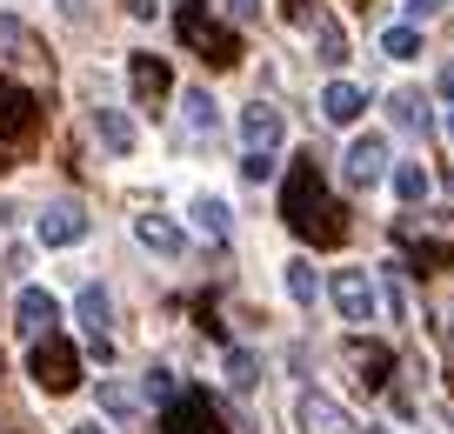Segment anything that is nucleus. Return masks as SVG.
<instances>
[{"mask_svg": "<svg viewBox=\"0 0 454 434\" xmlns=\"http://www.w3.org/2000/svg\"><path fill=\"white\" fill-rule=\"evenodd\" d=\"M281 221L294 227L308 248H340V234H348V221H340L334 194H327L321 168L314 161H287V181H281Z\"/></svg>", "mask_w": 454, "mask_h": 434, "instance_id": "f257e3e1", "label": "nucleus"}, {"mask_svg": "<svg viewBox=\"0 0 454 434\" xmlns=\"http://www.w3.org/2000/svg\"><path fill=\"white\" fill-rule=\"evenodd\" d=\"M174 28H181V41L194 47L207 67H234V60H241V41H234V28H221V20H214L207 0H174Z\"/></svg>", "mask_w": 454, "mask_h": 434, "instance_id": "f03ea898", "label": "nucleus"}, {"mask_svg": "<svg viewBox=\"0 0 454 434\" xmlns=\"http://www.w3.org/2000/svg\"><path fill=\"white\" fill-rule=\"evenodd\" d=\"M395 248L408 254L421 274H434V267L454 261V234H448V227H434L427 214H401V221H395Z\"/></svg>", "mask_w": 454, "mask_h": 434, "instance_id": "7ed1b4c3", "label": "nucleus"}, {"mask_svg": "<svg viewBox=\"0 0 454 434\" xmlns=\"http://www.w3.org/2000/svg\"><path fill=\"white\" fill-rule=\"evenodd\" d=\"M27 367H34V381H41L47 394L81 388V354H74V341H60V335H41V341H34Z\"/></svg>", "mask_w": 454, "mask_h": 434, "instance_id": "20e7f679", "label": "nucleus"}, {"mask_svg": "<svg viewBox=\"0 0 454 434\" xmlns=\"http://www.w3.org/2000/svg\"><path fill=\"white\" fill-rule=\"evenodd\" d=\"M34 134H41V107H34V94L0 74V140H7V147H27Z\"/></svg>", "mask_w": 454, "mask_h": 434, "instance_id": "39448f33", "label": "nucleus"}, {"mask_svg": "<svg viewBox=\"0 0 454 434\" xmlns=\"http://www.w3.org/2000/svg\"><path fill=\"white\" fill-rule=\"evenodd\" d=\"M294 428H301V434H355V421H348V407H340L334 394L301 388V394H294Z\"/></svg>", "mask_w": 454, "mask_h": 434, "instance_id": "423d86ee", "label": "nucleus"}, {"mask_svg": "<svg viewBox=\"0 0 454 434\" xmlns=\"http://www.w3.org/2000/svg\"><path fill=\"white\" fill-rule=\"evenodd\" d=\"M74 314H81V327H87V348L107 361V354H114V341H107V327H114V301H107V288H81Z\"/></svg>", "mask_w": 454, "mask_h": 434, "instance_id": "0eeeda50", "label": "nucleus"}, {"mask_svg": "<svg viewBox=\"0 0 454 434\" xmlns=\"http://www.w3.org/2000/svg\"><path fill=\"white\" fill-rule=\"evenodd\" d=\"M327 295H334L340 321H355V327H361V321H374V288H368V274H361V267H340Z\"/></svg>", "mask_w": 454, "mask_h": 434, "instance_id": "6e6552de", "label": "nucleus"}, {"mask_svg": "<svg viewBox=\"0 0 454 434\" xmlns=\"http://www.w3.org/2000/svg\"><path fill=\"white\" fill-rule=\"evenodd\" d=\"M348 367H355V381L368 394H381L387 367H395V348H387V341H348Z\"/></svg>", "mask_w": 454, "mask_h": 434, "instance_id": "1a4fd4ad", "label": "nucleus"}, {"mask_svg": "<svg viewBox=\"0 0 454 434\" xmlns=\"http://www.w3.org/2000/svg\"><path fill=\"white\" fill-rule=\"evenodd\" d=\"M168 434H221V421H214L207 394H194V388L174 394V401H168Z\"/></svg>", "mask_w": 454, "mask_h": 434, "instance_id": "9d476101", "label": "nucleus"}, {"mask_svg": "<svg viewBox=\"0 0 454 434\" xmlns=\"http://www.w3.org/2000/svg\"><path fill=\"white\" fill-rule=\"evenodd\" d=\"M34 234H41V248H74V241H87V214L74 201H60V208H47L34 221Z\"/></svg>", "mask_w": 454, "mask_h": 434, "instance_id": "9b49d317", "label": "nucleus"}, {"mask_svg": "<svg viewBox=\"0 0 454 434\" xmlns=\"http://www.w3.org/2000/svg\"><path fill=\"white\" fill-rule=\"evenodd\" d=\"M128 81H134V94H141V107H160L168 87H174V74H168L160 54H128Z\"/></svg>", "mask_w": 454, "mask_h": 434, "instance_id": "f8f14e48", "label": "nucleus"}, {"mask_svg": "<svg viewBox=\"0 0 454 434\" xmlns=\"http://www.w3.org/2000/svg\"><path fill=\"white\" fill-rule=\"evenodd\" d=\"M14 321H20V335H27V341H41V335H54L60 308H54V295H47V288H20V301H14Z\"/></svg>", "mask_w": 454, "mask_h": 434, "instance_id": "ddd939ff", "label": "nucleus"}, {"mask_svg": "<svg viewBox=\"0 0 454 434\" xmlns=\"http://www.w3.org/2000/svg\"><path fill=\"white\" fill-rule=\"evenodd\" d=\"M281 134H287V127H281V107H274V100L241 107V140H247V147H268V154H274V147H281Z\"/></svg>", "mask_w": 454, "mask_h": 434, "instance_id": "4468645a", "label": "nucleus"}, {"mask_svg": "<svg viewBox=\"0 0 454 434\" xmlns=\"http://www.w3.org/2000/svg\"><path fill=\"white\" fill-rule=\"evenodd\" d=\"M381 168H387V140H381V134H361L355 147H348V181H355V187H374V181H381Z\"/></svg>", "mask_w": 454, "mask_h": 434, "instance_id": "2eb2a0df", "label": "nucleus"}, {"mask_svg": "<svg viewBox=\"0 0 454 434\" xmlns=\"http://www.w3.org/2000/svg\"><path fill=\"white\" fill-rule=\"evenodd\" d=\"M181 127H187V140H214L221 114H214V94H207V87H187V94H181Z\"/></svg>", "mask_w": 454, "mask_h": 434, "instance_id": "dca6fc26", "label": "nucleus"}, {"mask_svg": "<svg viewBox=\"0 0 454 434\" xmlns=\"http://www.w3.org/2000/svg\"><path fill=\"white\" fill-rule=\"evenodd\" d=\"M134 241L141 248H154V254H181V221H168V214H134Z\"/></svg>", "mask_w": 454, "mask_h": 434, "instance_id": "f3484780", "label": "nucleus"}, {"mask_svg": "<svg viewBox=\"0 0 454 434\" xmlns=\"http://www.w3.org/2000/svg\"><path fill=\"white\" fill-rule=\"evenodd\" d=\"M361 107H368V94H361L355 81H334V87H327V94H321V114H327V121H334V127L361 121Z\"/></svg>", "mask_w": 454, "mask_h": 434, "instance_id": "a211bd4d", "label": "nucleus"}, {"mask_svg": "<svg viewBox=\"0 0 454 434\" xmlns=\"http://www.w3.org/2000/svg\"><path fill=\"white\" fill-rule=\"evenodd\" d=\"M94 134L107 140L114 154H134V121H128L121 107H94Z\"/></svg>", "mask_w": 454, "mask_h": 434, "instance_id": "6ab92c4d", "label": "nucleus"}, {"mask_svg": "<svg viewBox=\"0 0 454 434\" xmlns=\"http://www.w3.org/2000/svg\"><path fill=\"white\" fill-rule=\"evenodd\" d=\"M387 114H395V127H401V134H427V100L414 94V87L387 100Z\"/></svg>", "mask_w": 454, "mask_h": 434, "instance_id": "aec40b11", "label": "nucleus"}, {"mask_svg": "<svg viewBox=\"0 0 454 434\" xmlns=\"http://www.w3.org/2000/svg\"><path fill=\"white\" fill-rule=\"evenodd\" d=\"M187 214H194V227H200L207 241H227V234H234V221H227V208H221L214 194H200V201H194Z\"/></svg>", "mask_w": 454, "mask_h": 434, "instance_id": "412c9836", "label": "nucleus"}, {"mask_svg": "<svg viewBox=\"0 0 454 434\" xmlns=\"http://www.w3.org/2000/svg\"><path fill=\"white\" fill-rule=\"evenodd\" d=\"M287 301H294V308H314V301H321V280H314V261H287Z\"/></svg>", "mask_w": 454, "mask_h": 434, "instance_id": "4be33fe9", "label": "nucleus"}, {"mask_svg": "<svg viewBox=\"0 0 454 434\" xmlns=\"http://www.w3.org/2000/svg\"><path fill=\"white\" fill-rule=\"evenodd\" d=\"M381 54H387V60H414V54H421V28H414V20L387 28V34H381Z\"/></svg>", "mask_w": 454, "mask_h": 434, "instance_id": "5701e85b", "label": "nucleus"}, {"mask_svg": "<svg viewBox=\"0 0 454 434\" xmlns=\"http://www.w3.org/2000/svg\"><path fill=\"white\" fill-rule=\"evenodd\" d=\"M254 381H261V361H254V354H247V348H234V354H227V388H254Z\"/></svg>", "mask_w": 454, "mask_h": 434, "instance_id": "b1692460", "label": "nucleus"}, {"mask_svg": "<svg viewBox=\"0 0 454 434\" xmlns=\"http://www.w3.org/2000/svg\"><path fill=\"white\" fill-rule=\"evenodd\" d=\"M0 54H34V34L14 14H0Z\"/></svg>", "mask_w": 454, "mask_h": 434, "instance_id": "393cba45", "label": "nucleus"}, {"mask_svg": "<svg viewBox=\"0 0 454 434\" xmlns=\"http://www.w3.org/2000/svg\"><path fill=\"white\" fill-rule=\"evenodd\" d=\"M321 60H327V67H340V60H348V28L321 20Z\"/></svg>", "mask_w": 454, "mask_h": 434, "instance_id": "a878e982", "label": "nucleus"}, {"mask_svg": "<svg viewBox=\"0 0 454 434\" xmlns=\"http://www.w3.org/2000/svg\"><path fill=\"white\" fill-rule=\"evenodd\" d=\"M100 407L107 414H134V388L128 381H100Z\"/></svg>", "mask_w": 454, "mask_h": 434, "instance_id": "bb28decb", "label": "nucleus"}, {"mask_svg": "<svg viewBox=\"0 0 454 434\" xmlns=\"http://www.w3.org/2000/svg\"><path fill=\"white\" fill-rule=\"evenodd\" d=\"M241 181H274V154H268V147H247V161H241Z\"/></svg>", "mask_w": 454, "mask_h": 434, "instance_id": "cd10ccee", "label": "nucleus"}, {"mask_svg": "<svg viewBox=\"0 0 454 434\" xmlns=\"http://www.w3.org/2000/svg\"><path fill=\"white\" fill-rule=\"evenodd\" d=\"M395 194H401V201H421V194H427V174H421V168H395Z\"/></svg>", "mask_w": 454, "mask_h": 434, "instance_id": "c85d7f7f", "label": "nucleus"}, {"mask_svg": "<svg viewBox=\"0 0 454 434\" xmlns=\"http://www.w3.org/2000/svg\"><path fill=\"white\" fill-rule=\"evenodd\" d=\"M381 295H387V308H395V321H401V308H408V295H401V280H395V267H387V280H381Z\"/></svg>", "mask_w": 454, "mask_h": 434, "instance_id": "c756f323", "label": "nucleus"}, {"mask_svg": "<svg viewBox=\"0 0 454 434\" xmlns=\"http://www.w3.org/2000/svg\"><path fill=\"white\" fill-rule=\"evenodd\" d=\"M147 394H154V401H174V381H168V375L154 367V375H147Z\"/></svg>", "mask_w": 454, "mask_h": 434, "instance_id": "7c9ffc66", "label": "nucleus"}, {"mask_svg": "<svg viewBox=\"0 0 454 434\" xmlns=\"http://www.w3.org/2000/svg\"><path fill=\"white\" fill-rule=\"evenodd\" d=\"M427 14H441V0H408V20H414V28H421Z\"/></svg>", "mask_w": 454, "mask_h": 434, "instance_id": "2f4dec72", "label": "nucleus"}, {"mask_svg": "<svg viewBox=\"0 0 454 434\" xmlns=\"http://www.w3.org/2000/svg\"><path fill=\"white\" fill-rule=\"evenodd\" d=\"M128 14H134V20H154V14H160V0H128Z\"/></svg>", "mask_w": 454, "mask_h": 434, "instance_id": "473e14b6", "label": "nucleus"}, {"mask_svg": "<svg viewBox=\"0 0 454 434\" xmlns=\"http://www.w3.org/2000/svg\"><path fill=\"white\" fill-rule=\"evenodd\" d=\"M227 7H234V20H254L261 14V0H227Z\"/></svg>", "mask_w": 454, "mask_h": 434, "instance_id": "72a5a7b5", "label": "nucleus"}, {"mask_svg": "<svg viewBox=\"0 0 454 434\" xmlns=\"http://www.w3.org/2000/svg\"><path fill=\"white\" fill-rule=\"evenodd\" d=\"M441 341H448V367H454V308H448V327H441Z\"/></svg>", "mask_w": 454, "mask_h": 434, "instance_id": "f704fd0d", "label": "nucleus"}, {"mask_svg": "<svg viewBox=\"0 0 454 434\" xmlns=\"http://www.w3.org/2000/svg\"><path fill=\"white\" fill-rule=\"evenodd\" d=\"M441 94L454 100V60H448V67H441Z\"/></svg>", "mask_w": 454, "mask_h": 434, "instance_id": "c9c22d12", "label": "nucleus"}, {"mask_svg": "<svg viewBox=\"0 0 454 434\" xmlns=\"http://www.w3.org/2000/svg\"><path fill=\"white\" fill-rule=\"evenodd\" d=\"M67 434H100V428H94V421H81V428H67Z\"/></svg>", "mask_w": 454, "mask_h": 434, "instance_id": "e433bc0d", "label": "nucleus"}, {"mask_svg": "<svg viewBox=\"0 0 454 434\" xmlns=\"http://www.w3.org/2000/svg\"><path fill=\"white\" fill-rule=\"evenodd\" d=\"M448 134H454V107H448Z\"/></svg>", "mask_w": 454, "mask_h": 434, "instance_id": "4c0bfd02", "label": "nucleus"}, {"mask_svg": "<svg viewBox=\"0 0 454 434\" xmlns=\"http://www.w3.org/2000/svg\"><path fill=\"white\" fill-rule=\"evenodd\" d=\"M448 187H454V161H448Z\"/></svg>", "mask_w": 454, "mask_h": 434, "instance_id": "58836bf2", "label": "nucleus"}]
</instances>
